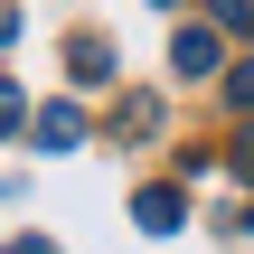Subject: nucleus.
I'll return each mask as SVG.
<instances>
[{"instance_id": "7ed1b4c3", "label": "nucleus", "mask_w": 254, "mask_h": 254, "mask_svg": "<svg viewBox=\"0 0 254 254\" xmlns=\"http://www.w3.org/2000/svg\"><path fill=\"white\" fill-rule=\"evenodd\" d=\"M75 141H85V113H75L66 94H57V104H38V151H75Z\"/></svg>"}, {"instance_id": "f03ea898", "label": "nucleus", "mask_w": 254, "mask_h": 254, "mask_svg": "<svg viewBox=\"0 0 254 254\" xmlns=\"http://www.w3.org/2000/svg\"><path fill=\"white\" fill-rule=\"evenodd\" d=\"M179 217H189V198H179L170 179H151V189L132 198V226H141V236H179Z\"/></svg>"}, {"instance_id": "0eeeda50", "label": "nucleus", "mask_w": 254, "mask_h": 254, "mask_svg": "<svg viewBox=\"0 0 254 254\" xmlns=\"http://www.w3.org/2000/svg\"><path fill=\"white\" fill-rule=\"evenodd\" d=\"M19 123H28V94H19V85H0V132H19Z\"/></svg>"}, {"instance_id": "6e6552de", "label": "nucleus", "mask_w": 254, "mask_h": 254, "mask_svg": "<svg viewBox=\"0 0 254 254\" xmlns=\"http://www.w3.org/2000/svg\"><path fill=\"white\" fill-rule=\"evenodd\" d=\"M217 28H254V0H217Z\"/></svg>"}, {"instance_id": "423d86ee", "label": "nucleus", "mask_w": 254, "mask_h": 254, "mask_svg": "<svg viewBox=\"0 0 254 254\" xmlns=\"http://www.w3.org/2000/svg\"><path fill=\"white\" fill-rule=\"evenodd\" d=\"M226 104H236V113H254V57H245V66H226Z\"/></svg>"}, {"instance_id": "9d476101", "label": "nucleus", "mask_w": 254, "mask_h": 254, "mask_svg": "<svg viewBox=\"0 0 254 254\" xmlns=\"http://www.w3.org/2000/svg\"><path fill=\"white\" fill-rule=\"evenodd\" d=\"M9 254H57V245H47V236H19V245H9Z\"/></svg>"}, {"instance_id": "9b49d317", "label": "nucleus", "mask_w": 254, "mask_h": 254, "mask_svg": "<svg viewBox=\"0 0 254 254\" xmlns=\"http://www.w3.org/2000/svg\"><path fill=\"white\" fill-rule=\"evenodd\" d=\"M245 236H254V207H245Z\"/></svg>"}, {"instance_id": "20e7f679", "label": "nucleus", "mask_w": 254, "mask_h": 254, "mask_svg": "<svg viewBox=\"0 0 254 254\" xmlns=\"http://www.w3.org/2000/svg\"><path fill=\"white\" fill-rule=\"evenodd\" d=\"M66 66H75V85H113V57H104V38H66Z\"/></svg>"}, {"instance_id": "f257e3e1", "label": "nucleus", "mask_w": 254, "mask_h": 254, "mask_svg": "<svg viewBox=\"0 0 254 254\" xmlns=\"http://www.w3.org/2000/svg\"><path fill=\"white\" fill-rule=\"evenodd\" d=\"M170 66H179V75H217V19L170 28Z\"/></svg>"}, {"instance_id": "39448f33", "label": "nucleus", "mask_w": 254, "mask_h": 254, "mask_svg": "<svg viewBox=\"0 0 254 254\" xmlns=\"http://www.w3.org/2000/svg\"><path fill=\"white\" fill-rule=\"evenodd\" d=\"M123 132H132V141H151V132H160V104H151V94H132V104H123Z\"/></svg>"}, {"instance_id": "1a4fd4ad", "label": "nucleus", "mask_w": 254, "mask_h": 254, "mask_svg": "<svg viewBox=\"0 0 254 254\" xmlns=\"http://www.w3.org/2000/svg\"><path fill=\"white\" fill-rule=\"evenodd\" d=\"M226 170H236V179H254V132L236 141V151H226Z\"/></svg>"}]
</instances>
